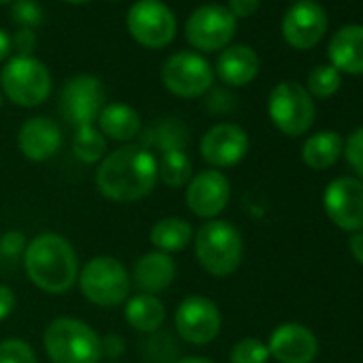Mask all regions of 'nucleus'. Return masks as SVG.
Returning a JSON list of instances; mask_svg holds the SVG:
<instances>
[{"label":"nucleus","mask_w":363,"mask_h":363,"mask_svg":"<svg viewBox=\"0 0 363 363\" xmlns=\"http://www.w3.org/2000/svg\"><path fill=\"white\" fill-rule=\"evenodd\" d=\"M342 154L346 156V162L357 173V177L363 182V126L346 137Z\"/></svg>","instance_id":"nucleus-32"},{"label":"nucleus","mask_w":363,"mask_h":363,"mask_svg":"<svg viewBox=\"0 0 363 363\" xmlns=\"http://www.w3.org/2000/svg\"><path fill=\"white\" fill-rule=\"evenodd\" d=\"M231 363H267L269 361V348L259 337H244L233 344L229 352Z\"/></svg>","instance_id":"nucleus-30"},{"label":"nucleus","mask_w":363,"mask_h":363,"mask_svg":"<svg viewBox=\"0 0 363 363\" xmlns=\"http://www.w3.org/2000/svg\"><path fill=\"white\" fill-rule=\"evenodd\" d=\"M0 363H37V354L26 340L9 337L0 342Z\"/></svg>","instance_id":"nucleus-31"},{"label":"nucleus","mask_w":363,"mask_h":363,"mask_svg":"<svg viewBox=\"0 0 363 363\" xmlns=\"http://www.w3.org/2000/svg\"><path fill=\"white\" fill-rule=\"evenodd\" d=\"M158 182V160L143 145L126 143L107 154L96 169V189L118 203H133L147 197Z\"/></svg>","instance_id":"nucleus-1"},{"label":"nucleus","mask_w":363,"mask_h":363,"mask_svg":"<svg viewBox=\"0 0 363 363\" xmlns=\"http://www.w3.org/2000/svg\"><path fill=\"white\" fill-rule=\"evenodd\" d=\"M214 82V71L210 62L193 52H177L162 65L164 88L179 99L203 96Z\"/></svg>","instance_id":"nucleus-9"},{"label":"nucleus","mask_w":363,"mask_h":363,"mask_svg":"<svg viewBox=\"0 0 363 363\" xmlns=\"http://www.w3.org/2000/svg\"><path fill=\"white\" fill-rule=\"evenodd\" d=\"M218 77L233 88L250 84L259 73V56L248 45H229L216 62Z\"/></svg>","instance_id":"nucleus-21"},{"label":"nucleus","mask_w":363,"mask_h":363,"mask_svg":"<svg viewBox=\"0 0 363 363\" xmlns=\"http://www.w3.org/2000/svg\"><path fill=\"white\" fill-rule=\"evenodd\" d=\"M175 363H214V361L206 357H184V359H177Z\"/></svg>","instance_id":"nucleus-41"},{"label":"nucleus","mask_w":363,"mask_h":363,"mask_svg":"<svg viewBox=\"0 0 363 363\" xmlns=\"http://www.w3.org/2000/svg\"><path fill=\"white\" fill-rule=\"evenodd\" d=\"M16 308V293L5 286V284H0V320H5Z\"/></svg>","instance_id":"nucleus-38"},{"label":"nucleus","mask_w":363,"mask_h":363,"mask_svg":"<svg viewBox=\"0 0 363 363\" xmlns=\"http://www.w3.org/2000/svg\"><path fill=\"white\" fill-rule=\"evenodd\" d=\"M323 206L337 229L348 233L363 231V182L359 177L331 179L323 195Z\"/></svg>","instance_id":"nucleus-13"},{"label":"nucleus","mask_w":363,"mask_h":363,"mask_svg":"<svg viewBox=\"0 0 363 363\" xmlns=\"http://www.w3.org/2000/svg\"><path fill=\"white\" fill-rule=\"evenodd\" d=\"M340 71L331 65L314 67L308 75V94L316 99H329L340 90Z\"/></svg>","instance_id":"nucleus-29"},{"label":"nucleus","mask_w":363,"mask_h":363,"mask_svg":"<svg viewBox=\"0 0 363 363\" xmlns=\"http://www.w3.org/2000/svg\"><path fill=\"white\" fill-rule=\"evenodd\" d=\"M348 248H350V255H352V259H354L359 265H363V231H357V233H352Z\"/></svg>","instance_id":"nucleus-39"},{"label":"nucleus","mask_w":363,"mask_h":363,"mask_svg":"<svg viewBox=\"0 0 363 363\" xmlns=\"http://www.w3.org/2000/svg\"><path fill=\"white\" fill-rule=\"evenodd\" d=\"M261 0H229V11L233 13V18H250L259 11Z\"/></svg>","instance_id":"nucleus-37"},{"label":"nucleus","mask_w":363,"mask_h":363,"mask_svg":"<svg viewBox=\"0 0 363 363\" xmlns=\"http://www.w3.org/2000/svg\"><path fill=\"white\" fill-rule=\"evenodd\" d=\"M82 295L101 308H116L128 299L130 293V274L126 267L109 255L92 257L77 276Z\"/></svg>","instance_id":"nucleus-5"},{"label":"nucleus","mask_w":363,"mask_h":363,"mask_svg":"<svg viewBox=\"0 0 363 363\" xmlns=\"http://www.w3.org/2000/svg\"><path fill=\"white\" fill-rule=\"evenodd\" d=\"M43 344L52 363H101L103 359L101 335L79 318H54L45 329Z\"/></svg>","instance_id":"nucleus-3"},{"label":"nucleus","mask_w":363,"mask_h":363,"mask_svg":"<svg viewBox=\"0 0 363 363\" xmlns=\"http://www.w3.org/2000/svg\"><path fill=\"white\" fill-rule=\"evenodd\" d=\"M238 20L223 5H203L186 20V39L201 52H218L231 43Z\"/></svg>","instance_id":"nucleus-12"},{"label":"nucleus","mask_w":363,"mask_h":363,"mask_svg":"<svg viewBox=\"0 0 363 363\" xmlns=\"http://www.w3.org/2000/svg\"><path fill=\"white\" fill-rule=\"evenodd\" d=\"M9 52H11V39H9L7 33L0 30V62H3L9 56Z\"/></svg>","instance_id":"nucleus-40"},{"label":"nucleus","mask_w":363,"mask_h":363,"mask_svg":"<svg viewBox=\"0 0 363 363\" xmlns=\"http://www.w3.org/2000/svg\"><path fill=\"white\" fill-rule=\"evenodd\" d=\"M26 246H28V242L22 231H7L3 238H0V250H3L7 257L24 255Z\"/></svg>","instance_id":"nucleus-34"},{"label":"nucleus","mask_w":363,"mask_h":363,"mask_svg":"<svg viewBox=\"0 0 363 363\" xmlns=\"http://www.w3.org/2000/svg\"><path fill=\"white\" fill-rule=\"evenodd\" d=\"M13 20L22 26V28H30L33 26H39L41 20H43V11L37 3L33 0H18L13 5Z\"/></svg>","instance_id":"nucleus-33"},{"label":"nucleus","mask_w":363,"mask_h":363,"mask_svg":"<svg viewBox=\"0 0 363 363\" xmlns=\"http://www.w3.org/2000/svg\"><path fill=\"white\" fill-rule=\"evenodd\" d=\"M141 143L145 150L152 152V147L164 152L171 150H184L189 143V128L179 120H162L160 124H154L147 130H141Z\"/></svg>","instance_id":"nucleus-26"},{"label":"nucleus","mask_w":363,"mask_h":363,"mask_svg":"<svg viewBox=\"0 0 363 363\" xmlns=\"http://www.w3.org/2000/svg\"><path fill=\"white\" fill-rule=\"evenodd\" d=\"M195 255L210 276L227 278L242 265V233L227 220H208L195 235Z\"/></svg>","instance_id":"nucleus-4"},{"label":"nucleus","mask_w":363,"mask_h":363,"mask_svg":"<svg viewBox=\"0 0 363 363\" xmlns=\"http://www.w3.org/2000/svg\"><path fill=\"white\" fill-rule=\"evenodd\" d=\"M327 33V13L314 0H297L282 20L284 41L295 50H312Z\"/></svg>","instance_id":"nucleus-16"},{"label":"nucleus","mask_w":363,"mask_h":363,"mask_svg":"<svg viewBox=\"0 0 363 363\" xmlns=\"http://www.w3.org/2000/svg\"><path fill=\"white\" fill-rule=\"evenodd\" d=\"M105 363H118V361H105Z\"/></svg>","instance_id":"nucleus-45"},{"label":"nucleus","mask_w":363,"mask_h":363,"mask_svg":"<svg viewBox=\"0 0 363 363\" xmlns=\"http://www.w3.org/2000/svg\"><path fill=\"white\" fill-rule=\"evenodd\" d=\"M267 348L278 363H312L318 354V337L301 323H282L272 331Z\"/></svg>","instance_id":"nucleus-17"},{"label":"nucleus","mask_w":363,"mask_h":363,"mask_svg":"<svg viewBox=\"0 0 363 363\" xmlns=\"http://www.w3.org/2000/svg\"><path fill=\"white\" fill-rule=\"evenodd\" d=\"M193 177V160L186 150L164 152L158 160V179L169 189H186Z\"/></svg>","instance_id":"nucleus-27"},{"label":"nucleus","mask_w":363,"mask_h":363,"mask_svg":"<svg viewBox=\"0 0 363 363\" xmlns=\"http://www.w3.org/2000/svg\"><path fill=\"white\" fill-rule=\"evenodd\" d=\"M67 3H73V5H82V3H88V0H67Z\"/></svg>","instance_id":"nucleus-42"},{"label":"nucleus","mask_w":363,"mask_h":363,"mask_svg":"<svg viewBox=\"0 0 363 363\" xmlns=\"http://www.w3.org/2000/svg\"><path fill=\"white\" fill-rule=\"evenodd\" d=\"M173 323L182 340L195 346H203L218 337L223 327V314L212 299L203 295H191L179 301Z\"/></svg>","instance_id":"nucleus-10"},{"label":"nucleus","mask_w":363,"mask_h":363,"mask_svg":"<svg viewBox=\"0 0 363 363\" xmlns=\"http://www.w3.org/2000/svg\"><path fill=\"white\" fill-rule=\"evenodd\" d=\"M60 145H62V130L48 116H35L26 120L18 133V147L33 162L50 160L60 150Z\"/></svg>","instance_id":"nucleus-18"},{"label":"nucleus","mask_w":363,"mask_h":363,"mask_svg":"<svg viewBox=\"0 0 363 363\" xmlns=\"http://www.w3.org/2000/svg\"><path fill=\"white\" fill-rule=\"evenodd\" d=\"M5 3H11V0H0V5H5Z\"/></svg>","instance_id":"nucleus-43"},{"label":"nucleus","mask_w":363,"mask_h":363,"mask_svg":"<svg viewBox=\"0 0 363 363\" xmlns=\"http://www.w3.org/2000/svg\"><path fill=\"white\" fill-rule=\"evenodd\" d=\"M101 346H103V354L109 361H116L124 350H126V342L122 335L118 333H107L105 337H101Z\"/></svg>","instance_id":"nucleus-36"},{"label":"nucleus","mask_w":363,"mask_h":363,"mask_svg":"<svg viewBox=\"0 0 363 363\" xmlns=\"http://www.w3.org/2000/svg\"><path fill=\"white\" fill-rule=\"evenodd\" d=\"M24 269L28 280L52 295H65L79 276L77 252L71 242L58 233H41L24 250Z\"/></svg>","instance_id":"nucleus-2"},{"label":"nucleus","mask_w":363,"mask_h":363,"mask_svg":"<svg viewBox=\"0 0 363 363\" xmlns=\"http://www.w3.org/2000/svg\"><path fill=\"white\" fill-rule=\"evenodd\" d=\"M0 86L5 96L20 107H37L52 92L48 67L33 56H13L0 71Z\"/></svg>","instance_id":"nucleus-6"},{"label":"nucleus","mask_w":363,"mask_h":363,"mask_svg":"<svg viewBox=\"0 0 363 363\" xmlns=\"http://www.w3.org/2000/svg\"><path fill=\"white\" fill-rule=\"evenodd\" d=\"M193 235H195L193 225L184 218H177V216L160 218L150 229V242H152L154 250L164 252V255L184 250L193 242Z\"/></svg>","instance_id":"nucleus-25"},{"label":"nucleus","mask_w":363,"mask_h":363,"mask_svg":"<svg viewBox=\"0 0 363 363\" xmlns=\"http://www.w3.org/2000/svg\"><path fill=\"white\" fill-rule=\"evenodd\" d=\"M267 111L274 126L289 137L308 133L314 122V101L308 90L295 82H282L272 90Z\"/></svg>","instance_id":"nucleus-7"},{"label":"nucleus","mask_w":363,"mask_h":363,"mask_svg":"<svg viewBox=\"0 0 363 363\" xmlns=\"http://www.w3.org/2000/svg\"><path fill=\"white\" fill-rule=\"evenodd\" d=\"M342 150H344V141L337 133L320 130L306 139L301 147V160L314 171H325L340 160Z\"/></svg>","instance_id":"nucleus-24"},{"label":"nucleus","mask_w":363,"mask_h":363,"mask_svg":"<svg viewBox=\"0 0 363 363\" xmlns=\"http://www.w3.org/2000/svg\"><path fill=\"white\" fill-rule=\"evenodd\" d=\"M99 130L103 133L105 139L118 141V143H128L135 137L141 135L143 124H141V116L135 107L126 105V103H111L105 105L103 111L99 113Z\"/></svg>","instance_id":"nucleus-22"},{"label":"nucleus","mask_w":363,"mask_h":363,"mask_svg":"<svg viewBox=\"0 0 363 363\" xmlns=\"http://www.w3.org/2000/svg\"><path fill=\"white\" fill-rule=\"evenodd\" d=\"M186 206L189 210L203 220H216L220 212L229 206L231 182L218 169H206L191 177L186 184Z\"/></svg>","instance_id":"nucleus-14"},{"label":"nucleus","mask_w":363,"mask_h":363,"mask_svg":"<svg viewBox=\"0 0 363 363\" xmlns=\"http://www.w3.org/2000/svg\"><path fill=\"white\" fill-rule=\"evenodd\" d=\"M0 107H3V92H0Z\"/></svg>","instance_id":"nucleus-44"},{"label":"nucleus","mask_w":363,"mask_h":363,"mask_svg":"<svg viewBox=\"0 0 363 363\" xmlns=\"http://www.w3.org/2000/svg\"><path fill=\"white\" fill-rule=\"evenodd\" d=\"M175 274H177V267H175V261L171 259V255L152 250V252H145L135 263L130 282L141 293L158 297V293H164L173 284Z\"/></svg>","instance_id":"nucleus-19"},{"label":"nucleus","mask_w":363,"mask_h":363,"mask_svg":"<svg viewBox=\"0 0 363 363\" xmlns=\"http://www.w3.org/2000/svg\"><path fill=\"white\" fill-rule=\"evenodd\" d=\"M37 45V37L30 28H20L11 41V50L18 52V56H30Z\"/></svg>","instance_id":"nucleus-35"},{"label":"nucleus","mask_w":363,"mask_h":363,"mask_svg":"<svg viewBox=\"0 0 363 363\" xmlns=\"http://www.w3.org/2000/svg\"><path fill=\"white\" fill-rule=\"evenodd\" d=\"M73 154L84 164H96L107 156V139L92 126H79L73 135Z\"/></svg>","instance_id":"nucleus-28"},{"label":"nucleus","mask_w":363,"mask_h":363,"mask_svg":"<svg viewBox=\"0 0 363 363\" xmlns=\"http://www.w3.org/2000/svg\"><path fill=\"white\" fill-rule=\"evenodd\" d=\"M126 26L133 39L150 50L167 48L175 37V16L160 0H137L128 9Z\"/></svg>","instance_id":"nucleus-8"},{"label":"nucleus","mask_w":363,"mask_h":363,"mask_svg":"<svg viewBox=\"0 0 363 363\" xmlns=\"http://www.w3.org/2000/svg\"><path fill=\"white\" fill-rule=\"evenodd\" d=\"M126 323L139 333H156L164 323V303L156 295L139 293L126 301L124 308Z\"/></svg>","instance_id":"nucleus-23"},{"label":"nucleus","mask_w":363,"mask_h":363,"mask_svg":"<svg viewBox=\"0 0 363 363\" xmlns=\"http://www.w3.org/2000/svg\"><path fill=\"white\" fill-rule=\"evenodd\" d=\"M250 139L246 130L238 124H216L212 126L199 143L201 158L214 169H227L242 162L248 154Z\"/></svg>","instance_id":"nucleus-15"},{"label":"nucleus","mask_w":363,"mask_h":363,"mask_svg":"<svg viewBox=\"0 0 363 363\" xmlns=\"http://www.w3.org/2000/svg\"><path fill=\"white\" fill-rule=\"evenodd\" d=\"M105 107V86L94 75L71 77L60 92V113L62 118L79 126H92Z\"/></svg>","instance_id":"nucleus-11"},{"label":"nucleus","mask_w":363,"mask_h":363,"mask_svg":"<svg viewBox=\"0 0 363 363\" xmlns=\"http://www.w3.org/2000/svg\"><path fill=\"white\" fill-rule=\"evenodd\" d=\"M331 67L340 73L363 75V26H342L329 43Z\"/></svg>","instance_id":"nucleus-20"}]
</instances>
